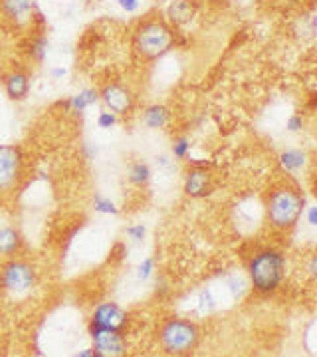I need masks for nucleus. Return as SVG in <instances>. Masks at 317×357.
<instances>
[{"instance_id":"nucleus-1","label":"nucleus","mask_w":317,"mask_h":357,"mask_svg":"<svg viewBox=\"0 0 317 357\" xmlns=\"http://www.w3.org/2000/svg\"><path fill=\"white\" fill-rule=\"evenodd\" d=\"M248 278L262 296L278 292L286 280V256L278 248H262L248 262Z\"/></svg>"},{"instance_id":"nucleus-2","label":"nucleus","mask_w":317,"mask_h":357,"mask_svg":"<svg viewBox=\"0 0 317 357\" xmlns=\"http://www.w3.org/2000/svg\"><path fill=\"white\" fill-rule=\"evenodd\" d=\"M268 220L276 230H290L297 225L305 211L304 192L292 185L272 189L266 203Z\"/></svg>"},{"instance_id":"nucleus-3","label":"nucleus","mask_w":317,"mask_h":357,"mask_svg":"<svg viewBox=\"0 0 317 357\" xmlns=\"http://www.w3.org/2000/svg\"><path fill=\"white\" fill-rule=\"evenodd\" d=\"M175 42L177 38H175L173 28L161 18L143 20L133 34V48L147 62L163 58L167 52H171V48L175 46Z\"/></svg>"},{"instance_id":"nucleus-4","label":"nucleus","mask_w":317,"mask_h":357,"mask_svg":"<svg viewBox=\"0 0 317 357\" xmlns=\"http://www.w3.org/2000/svg\"><path fill=\"white\" fill-rule=\"evenodd\" d=\"M159 337H161V345H163L165 354L187 356L196 349L201 332H199L196 324H192L189 319L171 318L161 326Z\"/></svg>"},{"instance_id":"nucleus-5","label":"nucleus","mask_w":317,"mask_h":357,"mask_svg":"<svg viewBox=\"0 0 317 357\" xmlns=\"http://www.w3.org/2000/svg\"><path fill=\"white\" fill-rule=\"evenodd\" d=\"M38 282V272L30 262L20 258H8L0 266V290L14 298H22L32 292Z\"/></svg>"},{"instance_id":"nucleus-6","label":"nucleus","mask_w":317,"mask_h":357,"mask_svg":"<svg viewBox=\"0 0 317 357\" xmlns=\"http://www.w3.org/2000/svg\"><path fill=\"white\" fill-rule=\"evenodd\" d=\"M24 173V155L16 145H0V195L14 191Z\"/></svg>"},{"instance_id":"nucleus-7","label":"nucleus","mask_w":317,"mask_h":357,"mask_svg":"<svg viewBox=\"0 0 317 357\" xmlns=\"http://www.w3.org/2000/svg\"><path fill=\"white\" fill-rule=\"evenodd\" d=\"M42 16L36 10L34 0H0V18L10 28L24 30L34 24V20Z\"/></svg>"},{"instance_id":"nucleus-8","label":"nucleus","mask_w":317,"mask_h":357,"mask_svg":"<svg viewBox=\"0 0 317 357\" xmlns=\"http://www.w3.org/2000/svg\"><path fill=\"white\" fill-rule=\"evenodd\" d=\"M129 316L121 306L115 302H103L93 310L89 328L91 330H109V332H125Z\"/></svg>"},{"instance_id":"nucleus-9","label":"nucleus","mask_w":317,"mask_h":357,"mask_svg":"<svg viewBox=\"0 0 317 357\" xmlns=\"http://www.w3.org/2000/svg\"><path fill=\"white\" fill-rule=\"evenodd\" d=\"M100 100L105 105V109L114 112L115 115H125L133 109L135 105V96L133 91L123 86V84H117V82H111V84H105L103 89L100 91Z\"/></svg>"},{"instance_id":"nucleus-10","label":"nucleus","mask_w":317,"mask_h":357,"mask_svg":"<svg viewBox=\"0 0 317 357\" xmlns=\"http://www.w3.org/2000/svg\"><path fill=\"white\" fill-rule=\"evenodd\" d=\"M89 335L93 340V349H95L98 357H121L127 354L125 337L121 332L89 328Z\"/></svg>"},{"instance_id":"nucleus-11","label":"nucleus","mask_w":317,"mask_h":357,"mask_svg":"<svg viewBox=\"0 0 317 357\" xmlns=\"http://www.w3.org/2000/svg\"><path fill=\"white\" fill-rule=\"evenodd\" d=\"M212 177L206 167H190L185 177V192L190 199H204L212 192Z\"/></svg>"},{"instance_id":"nucleus-12","label":"nucleus","mask_w":317,"mask_h":357,"mask_svg":"<svg viewBox=\"0 0 317 357\" xmlns=\"http://www.w3.org/2000/svg\"><path fill=\"white\" fill-rule=\"evenodd\" d=\"M4 91L8 96V100L13 102H24L30 93V74L22 68H14L10 72H6L2 76Z\"/></svg>"},{"instance_id":"nucleus-13","label":"nucleus","mask_w":317,"mask_h":357,"mask_svg":"<svg viewBox=\"0 0 317 357\" xmlns=\"http://www.w3.org/2000/svg\"><path fill=\"white\" fill-rule=\"evenodd\" d=\"M98 102H100V91L93 88H88V89H82V91L76 93V96H72V98H68V100L60 102V105L63 107V112H68V114L82 115L86 109H88V107L95 105Z\"/></svg>"},{"instance_id":"nucleus-14","label":"nucleus","mask_w":317,"mask_h":357,"mask_svg":"<svg viewBox=\"0 0 317 357\" xmlns=\"http://www.w3.org/2000/svg\"><path fill=\"white\" fill-rule=\"evenodd\" d=\"M22 246H24V238H22L20 230H16L14 227L0 229V256L14 258L22 250Z\"/></svg>"},{"instance_id":"nucleus-15","label":"nucleus","mask_w":317,"mask_h":357,"mask_svg":"<svg viewBox=\"0 0 317 357\" xmlns=\"http://www.w3.org/2000/svg\"><path fill=\"white\" fill-rule=\"evenodd\" d=\"M143 123L149 129H165L171 123V109L161 103H153L143 112Z\"/></svg>"},{"instance_id":"nucleus-16","label":"nucleus","mask_w":317,"mask_h":357,"mask_svg":"<svg viewBox=\"0 0 317 357\" xmlns=\"http://www.w3.org/2000/svg\"><path fill=\"white\" fill-rule=\"evenodd\" d=\"M279 167L286 171V173H295L300 169H304L307 163V153L302 149H286L281 151L278 157Z\"/></svg>"},{"instance_id":"nucleus-17","label":"nucleus","mask_w":317,"mask_h":357,"mask_svg":"<svg viewBox=\"0 0 317 357\" xmlns=\"http://www.w3.org/2000/svg\"><path fill=\"white\" fill-rule=\"evenodd\" d=\"M153 177L151 167L147 165L145 161H133L129 169H127V181L133 185V187H147L149 181Z\"/></svg>"},{"instance_id":"nucleus-18","label":"nucleus","mask_w":317,"mask_h":357,"mask_svg":"<svg viewBox=\"0 0 317 357\" xmlns=\"http://www.w3.org/2000/svg\"><path fill=\"white\" fill-rule=\"evenodd\" d=\"M48 50H50V42H48V38H46L44 34L32 36V38L28 40V44H26V54H28V58H30L32 62H36V64H42V62H44Z\"/></svg>"},{"instance_id":"nucleus-19","label":"nucleus","mask_w":317,"mask_h":357,"mask_svg":"<svg viewBox=\"0 0 317 357\" xmlns=\"http://www.w3.org/2000/svg\"><path fill=\"white\" fill-rule=\"evenodd\" d=\"M192 16H194V8L189 0H175L169 6V18L175 24H187L189 20H192Z\"/></svg>"},{"instance_id":"nucleus-20","label":"nucleus","mask_w":317,"mask_h":357,"mask_svg":"<svg viewBox=\"0 0 317 357\" xmlns=\"http://www.w3.org/2000/svg\"><path fill=\"white\" fill-rule=\"evenodd\" d=\"M93 208H95V213H100V215H117V213H119V208L115 206L114 201L107 199L102 192H95V197H93Z\"/></svg>"},{"instance_id":"nucleus-21","label":"nucleus","mask_w":317,"mask_h":357,"mask_svg":"<svg viewBox=\"0 0 317 357\" xmlns=\"http://www.w3.org/2000/svg\"><path fill=\"white\" fill-rule=\"evenodd\" d=\"M171 153H173V159H177V161H187L190 155V141L187 137L175 139L173 147H171Z\"/></svg>"},{"instance_id":"nucleus-22","label":"nucleus","mask_w":317,"mask_h":357,"mask_svg":"<svg viewBox=\"0 0 317 357\" xmlns=\"http://www.w3.org/2000/svg\"><path fill=\"white\" fill-rule=\"evenodd\" d=\"M125 236L131 241L133 244H141L145 241V236H147V229H145V225H129L125 229Z\"/></svg>"},{"instance_id":"nucleus-23","label":"nucleus","mask_w":317,"mask_h":357,"mask_svg":"<svg viewBox=\"0 0 317 357\" xmlns=\"http://www.w3.org/2000/svg\"><path fill=\"white\" fill-rule=\"evenodd\" d=\"M153 272H155V258L149 256L137 266V278H139V282H147L153 276Z\"/></svg>"},{"instance_id":"nucleus-24","label":"nucleus","mask_w":317,"mask_h":357,"mask_svg":"<svg viewBox=\"0 0 317 357\" xmlns=\"http://www.w3.org/2000/svg\"><path fill=\"white\" fill-rule=\"evenodd\" d=\"M115 123H117V115L109 109H105L98 115V128L100 129H111L115 128Z\"/></svg>"},{"instance_id":"nucleus-25","label":"nucleus","mask_w":317,"mask_h":357,"mask_svg":"<svg viewBox=\"0 0 317 357\" xmlns=\"http://www.w3.org/2000/svg\"><path fill=\"white\" fill-rule=\"evenodd\" d=\"M304 126H305L304 115L295 114V115H292L290 119H288V123H286V129H288L290 133H300V131L304 129Z\"/></svg>"},{"instance_id":"nucleus-26","label":"nucleus","mask_w":317,"mask_h":357,"mask_svg":"<svg viewBox=\"0 0 317 357\" xmlns=\"http://www.w3.org/2000/svg\"><path fill=\"white\" fill-rule=\"evenodd\" d=\"M117 4L121 6V10L127 14H133L139 10V0H117Z\"/></svg>"},{"instance_id":"nucleus-27","label":"nucleus","mask_w":317,"mask_h":357,"mask_svg":"<svg viewBox=\"0 0 317 357\" xmlns=\"http://www.w3.org/2000/svg\"><path fill=\"white\" fill-rule=\"evenodd\" d=\"M157 165H159V169H163L165 173H171L175 169V159H169L165 155H161V157H157Z\"/></svg>"},{"instance_id":"nucleus-28","label":"nucleus","mask_w":317,"mask_h":357,"mask_svg":"<svg viewBox=\"0 0 317 357\" xmlns=\"http://www.w3.org/2000/svg\"><path fill=\"white\" fill-rule=\"evenodd\" d=\"M229 288L234 296H240V294L244 292V282H242L240 278H236V276H232L229 280Z\"/></svg>"},{"instance_id":"nucleus-29","label":"nucleus","mask_w":317,"mask_h":357,"mask_svg":"<svg viewBox=\"0 0 317 357\" xmlns=\"http://www.w3.org/2000/svg\"><path fill=\"white\" fill-rule=\"evenodd\" d=\"M169 290H171V286H169V282L167 280H161L159 284H157V288H155V294L159 296V300H163L167 294H169Z\"/></svg>"},{"instance_id":"nucleus-30","label":"nucleus","mask_w":317,"mask_h":357,"mask_svg":"<svg viewBox=\"0 0 317 357\" xmlns=\"http://www.w3.org/2000/svg\"><path fill=\"white\" fill-rule=\"evenodd\" d=\"M82 153H84L86 159H93V155L98 153V149H95L91 143H84V145H82Z\"/></svg>"},{"instance_id":"nucleus-31","label":"nucleus","mask_w":317,"mask_h":357,"mask_svg":"<svg viewBox=\"0 0 317 357\" xmlns=\"http://www.w3.org/2000/svg\"><path fill=\"white\" fill-rule=\"evenodd\" d=\"M307 225L309 227H317V206H309L307 208Z\"/></svg>"},{"instance_id":"nucleus-32","label":"nucleus","mask_w":317,"mask_h":357,"mask_svg":"<svg viewBox=\"0 0 317 357\" xmlns=\"http://www.w3.org/2000/svg\"><path fill=\"white\" fill-rule=\"evenodd\" d=\"M123 255H125V246H123V244H115V248L111 250V258H114V260H121Z\"/></svg>"},{"instance_id":"nucleus-33","label":"nucleus","mask_w":317,"mask_h":357,"mask_svg":"<svg viewBox=\"0 0 317 357\" xmlns=\"http://www.w3.org/2000/svg\"><path fill=\"white\" fill-rule=\"evenodd\" d=\"M63 76H65V70H63V68H54V70H52V77H54V79H60V77Z\"/></svg>"},{"instance_id":"nucleus-34","label":"nucleus","mask_w":317,"mask_h":357,"mask_svg":"<svg viewBox=\"0 0 317 357\" xmlns=\"http://www.w3.org/2000/svg\"><path fill=\"white\" fill-rule=\"evenodd\" d=\"M76 357H98V354H95V349L91 347V349H86V351H79V354H76Z\"/></svg>"},{"instance_id":"nucleus-35","label":"nucleus","mask_w":317,"mask_h":357,"mask_svg":"<svg viewBox=\"0 0 317 357\" xmlns=\"http://www.w3.org/2000/svg\"><path fill=\"white\" fill-rule=\"evenodd\" d=\"M316 264H317L316 258H311V260H309V274H311V276H316V272H317Z\"/></svg>"},{"instance_id":"nucleus-36","label":"nucleus","mask_w":317,"mask_h":357,"mask_svg":"<svg viewBox=\"0 0 317 357\" xmlns=\"http://www.w3.org/2000/svg\"><path fill=\"white\" fill-rule=\"evenodd\" d=\"M0 356H4V349H2V344H0Z\"/></svg>"},{"instance_id":"nucleus-37","label":"nucleus","mask_w":317,"mask_h":357,"mask_svg":"<svg viewBox=\"0 0 317 357\" xmlns=\"http://www.w3.org/2000/svg\"><path fill=\"white\" fill-rule=\"evenodd\" d=\"M216 2H230V0H216Z\"/></svg>"},{"instance_id":"nucleus-38","label":"nucleus","mask_w":317,"mask_h":357,"mask_svg":"<svg viewBox=\"0 0 317 357\" xmlns=\"http://www.w3.org/2000/svg\"><path fill=\"white\" fill-rule=\"evenodd\" d=\"M311 2H314V0H311Z\"/></svg>"}]
</instances>
